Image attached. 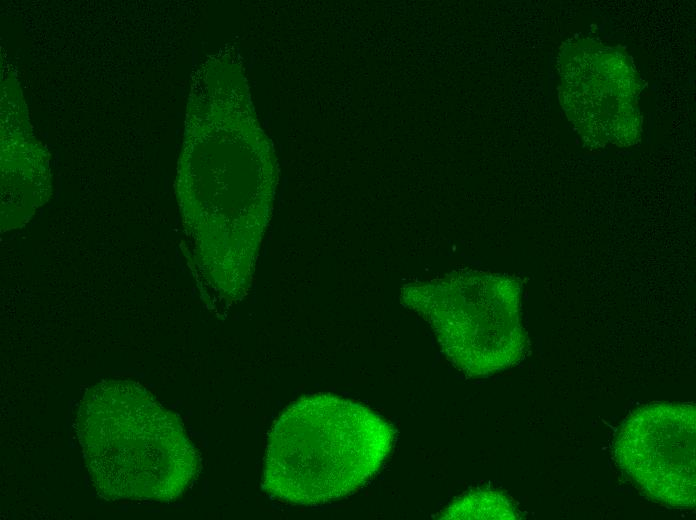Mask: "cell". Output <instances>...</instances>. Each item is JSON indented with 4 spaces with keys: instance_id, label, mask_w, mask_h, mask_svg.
Instances as JSON below:
<instances>
[{
    "instance_id": "4",
    "label": "cell",
    "mask_w": 696,
    "mask_h": 520,
    "mask_svg": "<svg viewBox=\"0 0 696 520\" xmlns=\"http://www.w3.org/2000/svg\"><path fill=\"white\" fill-rule=\"evenodd\" d=\"M696 410L690 404L657 403L634 411L615 440L622 470L651 499L694 508Z\"/></svg>"
},
{
    "instance_id": "5",
    "label": "cell",
    "mask_w": 696,
    "mask_h": 520,
    "mask_svg": "<svg viewBox=\"0 0 696 520\" xmlns=\"http://www.w3.org/2000/svg\"><path fill=\"white\" fill-rule=\"evenodd\" d=\"M440 519H517L518 513L506 496L496 491L480 490L454 501Z\"/></svg>"
},
{
    "instance_id": "1",
    "label": "cell",
    "mask_w": 696,
    "mask_h": 520,
    "mask_svg": "<svg viewBox=\"0 0 696 520\" xmlns=\"http://www.w3.org/2000/svg\"><path fill=\"white\" fill-rule=\"evenodd\" d=\"M394 439L393 427L358 402L332 394L302 397L269 432L263 489L304 506L345 497L376 475Z\"/></svg>"
},
{
    "instance_id": "3",
    "label": "cell",
    "mask_w": 696,
    "mask_h": 520,
    "mask_svg": "<svg viewBox=\"0 0 696 520\" xmlns=\"http://www.w3.org/2000/svg\"><path fill=\"white\" fill-rule=\"evenodd\" d=\"M520 286L480 271L456 272L407 285L402 303L431 325L448 360L469 376H486L517 363L526 349Z\"/></svg>"
},
{
    "instance_id": "2",
    "label": "cell",
    "mask_w": 696,
    "mask_h": 520,
    "mask_svg": "<svg viewBox=\"0 0 696 520\" xmlns=\"http://www.w3.org/2000/svg\"><path fill=\"white\" fill-rule=\"evenodd\" d=\"M77 432L93 485L108 499L170 501L197 474V451L180 420L140 385L90 388Z\"/></svg>"
}]
</instances>
